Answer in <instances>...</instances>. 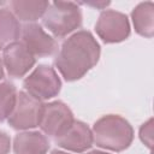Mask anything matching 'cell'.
<instances>
[{"instance_id":"cell-18","label":"cell","mask_w":154,"mask_h":154,"mask_svg":"<svg viewBox=\"0 0 154 154\" xmlns=\"http://www.w3.org/2000/svg\"><path fill=\"white\" fill-rule=\"evenodd\" d=\"M85 5H90V6H94V7H99V8H102L107 5H109V1H103V2H84Z\"/></svg>"},{"instance_id":"cell-12","label":"cell","mask_w":154,"mask_h":154,"mask_svg":"<svg viewBox=\"0 0 154 154\" xmlns=\"http://www.w3.org/2000/svg\"><path fill=\"white\" fill-rule=\"evenodd\" d=\"M132 23L137 34L152 37L154 34V4L146 1L138 4L131 12Z\"/></svg>"},{"instance_id":"cell-4","label":"cell","mask_w":154,"mask_h":154,"mask_svg":"<svg viewBox=\"0 0 154 154\" xmlns=\"http://www.w3.org/2000/svg\"><path fill=\"white\" fill-rule=\"evenodd\" d=\"M24 91L30 96L43 101L57 96L61 88V81L55 70L48 65H38L23 82Z\"/></svg>"},{"instance_id":"cell-8","label":"cell","mask_w":154,"mask_h":154,"mask_svg":"<svg viewBox=\"0 0 154 154\" xmlns=\"http://www.w3.org/2000/svg\"><path fill=\"white\" fill-rule=\"evenodd\" d=\"M20 42L36 57H48L57 52L58 43L37 23H26L20 29Z\"/></svg>"},{"instance_id":"cell-21","label":"cell","mask_w":154,"mask_h":154,"mask_svg":"<svg viewBox=\"0 0 154 154\" xmlns=\"http://www.w3.org/2000/svg\"><path fill=\"white\" fill-rule=\"evenodd\" d=\"M51 154H69L66 152H63V150H53Z\"/></svg>"},{"instance_id":"cell-19","label":"cell","mask_w":154,"mask_h":154,"mask_svg":"<svg viewBox=\"0 0 154 154\" xmlns=\"http://www.w3.org/2000/svg\"><path fill=\"white\" fill-rule=\"evenodd\" d=\"M4 77V64H2V59L0 58V79H2Z\"/></svg>"},{"instance_id":"cell-13","label":"cell","mask_w":154,"mask_h":154,"mask_svg":"<svg viewBox=\"0 0 154 154\" xmlns=\"http://www.w3.org/2000/svg\"><path fill=\"white\" fill-rule=\"evenodd\" d=\"M12 13L16 16L17 19H20L26 23H34L40 17H42L46 10L49 6L48 1H32V0H13L10 2Z\"/></svg>"},{"instance_id":"cell-11","label":"cell","mask_w":154,"mask_h":154,"mask_svg":"<svg viewBox=\"0 0 154 154\" xmlns=\"http://www.w3.org/2000/svg\"><path fill=\"white\" fill-rule=\"evenodd\" d=\"M49 149V140L38 131H23L13 140L14 154H46Z\"/></svg>"},{"instance_id":"cell-9","label":"cell","mask_w":154,"mask_h":154,"mask_svg":"<svg viewBox=\"0 0 154 154\" xmlns=\"http://www.w3.org/2000/svg\"><path fill=\"white\" fill-rule=\"evenodd\" d=\"M2 51V64L6 67L7 73L13 78H19L26 75L36 61V58L20 41L10 43Z\"/></svg>"},{"instance_id":"cell-6","label":"cell","mask_w":154,"mask_h":154,"mask_svg":"<svg viewBox=\"0 0 154 154\" xmlns=\"http://www.w3.org/2000/svg\"><path fill=\"white\" fill-rule=\"evenodd\" d=\"M73 122V113L66 103L61 101H52L43 103L38 126L46 136L55 138L63 135Z\"/></svg>"},{"instance_id":"cell-17","label":"cell","mask_w":154,"mask_h":154,"mask_svg":"<svg viewBox=\"0 0 154 154\" xmlns=\"http://www.w3.org/2000/svg\"><path fill=\"white\" fill-rule=\"evenodd\" d=\"M11 149V138L5 131H0V154H8Z\"/></svg>"},{"instance_id":"cell-15","label":"cell","mask_w":154,"mask_h":154,"mask_svg":"<svg viewBox=\"0 0 154 154\" xmlns=\"http://www.w3.org/2000/svg\"><path fill=\"white\" fill-rule=\"evenodd\" d=\"M17 99L16 87L11 82L0 83V123L8 118Z\"/></svg>"},{"instance_id":"cell-1","label":"cell","mask_w":154,"mask_h":154,"mask_svg":"<svg viewBox=\"0 0 154 154\" xmlns=\"http://www.w3.org/2000/svg\"><path fill=\"white\" fill-rule=\"evenodd\" d=\"M100 52L93 34L79 30L63 42L54 64L66 81H77L97 64Z\"/></svg>"},{"instance_id":"cell-14","label":"cell","mask_w":154,"mask_h":154,"mask_svg":"<svg viewBox=\"0 0 154 154\" xmlns=\"http://www.w3.org/2000/svg\"><path fill=\"white\" fill-rule=\"evenodd\" d=\"M20 35V25L16 16L7 8H0V49L17 41Z\"/></svg>"},{"instance_id":"cell-3","label":"cell","mask_w":154,"mask_h":154,"mask_svg":"<svg viewBox=\"0 0 154 154\" xmlns=\"http://www.w3.org/2000/svg\"><path fill=\"white\" fill-rule=\"evenodd\" d=\"M43 25L58 38H63L78 29L82 24V12L76 2H51L42 16Z\"/></svg>"},{"instance_id":"cell-20","label":"cell","mask_w":154,"mask_h":154,"mask_svg":"<svg viewBox=\"0 0 154 154\" xmlns=\"http://www.w3.org/2000/svg\"><path fill=\"white\" fill-rule=\"evenodd\" d=\"M87 154H109V153H106L102 150H91V152H88Z\"/></svg>"},{"instance_id":"cell-22","label":"cell","mask_w":154,"mask_h":154,"mask_svg":"<svg viewBox=\"0 0 154 154\" xmlns=\"http://www.w3.org/2000/svg\"><path fill=\"white\" fill-rule=\"evenodd\" d=\"M2 4H4V1H0V6H1V5H2Z\"/></svg>"},{"instance_id":"cell-2","label":"cell","mask_w":154,"mask_h":154,"mask_svg":"<svg viewBox=\"0 0 154 154\" xmlns=\"http://www.w3.org/2000/svg\"><path fill=\"white\" fill-rule=\"evenodd\" d=\"M91 132L96 146L113 152L126 149L134 140L132 126L118 114H107L97 119Z\"/></svg>"},{"instance_id":"cell-10","label":"cell","mask_w":154,"mask_h":154,"mask_svg":"<svg viewBox=\"0 0 154 154\" xmlns=\"http://www.w3.org/2000/svg\"><path fill=\"white\" fill-rule=\"evenodd\" d=\"M54 142L59 147L75 153H83L94 143L91 129L79 120H75L63 135L54 138Z\"/></svg>"},{"instance_id":"cell-5","label":"cell","mask_w":154,"mask_h":154,"mask_svg":"<svg viewBox=\"0 0 154 154\" xmlns=\"http://www.w3.org/2000/svg\"><path fill=\"white\" fill-rule=\"evenodd\" d=\"M43 109L42 101L25 91L17 93L14 107L8 116V124L16 130H29L38 126Z\"/></svg>"},{"instance_id":"cell-7","label":"cell","mask_w":154,"mask_h":154,"mask_svg":"<svg viewBox=\"0 0 154 154\" xmlns=\"http://www.w3.org/2000/svg\"><path fill=\"white\" fill-rule=\"evenodd\" d=\"M95 30L103 42L116 43L129 37L130 24L126 14L114 10H105L99 16Z\"/></svg>"},{"instance_id":"cell-16","label":"cell","mask_w":154,"mask_h":154,"mask_svg":"<svg viewBox=\"0 0 154 154\" xmlns=\"http://www.w3.org/2000/svg\"><path fill=\"white\" fill-rule=\"evenodd\" d=\"M140 138L141 141L150 149L153 144V119H148L144 124H142L140 129Z\"/></svg>"}]
</instances>
